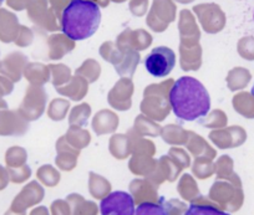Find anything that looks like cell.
I'll use <instances>...</instances> for the list:
<instances>
[{
  "label": "cell",
  "instance_id": "cell-5",
  "mask_svg": "<svg viewBox=\"0 0 254 215\" xmlns=\"http://www.w3.org/2000/svg\"><path fill=\"white\" fill-rule=\"evenodd\" d=\"M135 215H170V212L163 205L146 202L138 205L135 210Z\"/></svg>",
  "mask_w": 254,
  "mask_h": 215
},
{
  "label": "cell",
  "instance_id": "cell-2",
  "mask_svg": "<svg viewBox=\"0 0 254 215\" xmlns=\"http://www.w3.org/2000/svg\"><path fill=\"white\" fill-rule=\"evenodd\" d=\"M101 23L99 5L91 0H72L64 9L61 29L72 40H85L94 35Z\"/></svg>",
  "mask_w": 254,
  "mask_h": 215
},
{
  "label": "cell",
  "instance_id": "cell-8",
  "mask_svg": "<svg viewBox=\"0 0 254 215\" xmlns=\"http://www.w3.org/2000/svg\"><path fill=\"white\" fill-rule=\"evenodd\" d=\"M253 19H254V13H253Z\"/></svg>",
  "mask_w": 254,
  "mask_h": 215
},
{
  "label": "cell",
  "instance_id": "cell-7",
  "mask_svg": "<svg viewBox=\"0 0 254 215\" xmlns=\"http://www.w3.org/2000/svg\"><path fill=\"white\" fill-rule=\"evenodd\" d=\"M252 95H253V97H254V85H253V89H252Z\"/></svg>",
  "mask_w": 254,
  "mask_h": 215
},
{
  "label": "cell",
  "instance_id": "cell-6",
  "mask_svg": "<svg viewBox=\"0 0 254 215\" xmlns=\"http://www.w3.org/2000/svg\"><path fill=\"white\" fill-rule=\"evenodd\" d=\"M185 215H229L228 213L222 212L218 208L212 207V205H201L192 204L186 210Z\"/></svg>",
  "mask_w": 254,
  "mask_h": 215
},
{
  "label": "cell",
  "instance_id": "cell-1",
  "mask_svg": "<svg viewBox=\"0 0 254 215\" xmlns=\"http://www.w3.org/2000/svg\"><path fill=\"white\" fill-rule=\"evenodd\" d=\"M171 107L177 118L196 121L207 116L211 99L207 89L197 79L183 76L175 82L170 92Z\"/></svg>",
  "mask_w": 254,
  "mask_h": 215
},
{
  "label": "cell",
  "instance_id": "cell-3",
  "mask_svg": "<svg viewBox=\"0 0 254 215\" xmlns=\"http://www.w3.org/2000/svg\"><path fill=\"white\" fill-rule=\"evenodd\" d=\"M176 65V54L172 49L158 46L153 49L145 58L146 70L155 77H166Z\"/></svg>",
  "mask_w": 254,
  "mask_h": 215
},
{
  "label": "cell",
  "instance_id": "cell-4",
  "mask_svg": "<svg viewBox=\"0 0 254 215\" xmlns=\"http://www.w3.org/2000/svg\"><path fill=\"white\" fill-rule=\"evenodd\" d=\"M101 215H135V200L126 192H114L100 204Z\"/></svg>",
  "mask_w": 254,
  "mask_h": 215
}]
</instances>
